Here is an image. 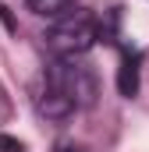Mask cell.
Segmentation results:
<instances>
[{"label": "cell", "instance_id": "4", "mask_svg": "<svg viewBox=\"0 0 149 152\" xmlns=\"http://www.w3.org/2000/svg\"><path fill=\"white\" fill-rule=\"evenodd\" d=\"M117 88H121V96H135L139 92V57L135 53H124V60H121V78H117Z\"/></svg>", "mask_w": 149, "mask_h": 152}, {"label": "cell", "instance_id": "6", "mask_svg": "<svg viewBox=\"0 0 149 152\" xmlns=\"http://www.w3.org/2000/svg\"><path fill=\"white\" fill-rule=\"evenodd\" d=\"M0 152H25V145L11 134H0Z\"/></svg>", "mask_w": 149, "mask_h": 152}, {"label": "cell", "instance_id": "7", "mask_svg": "<svg viewBox=\"0 0 149 152\" xmlns=\"http://www.w3.org/2000/svg\"><path fill=\"white\" fill-rule=\"evenodd\" d=\"M60 152H78V149H60Z\"/></svg>", "mask_w": 149, "mask_h": 152}, {"label": "cell", "instance_id": "1", "mask_svg": "<svg viewBox=\"0 0 149 152\" xmlns=\"http://www.w3.org/2000/svg\"><path fill=\"white\" fill-rule=\"evenodd\" d=\"M100 36V25L89 11L74 7V11H64L60 18H53L50 32H46V46L60 57V60H74L82 53L92 50V42Z\"/></svg>", "mask_w": 149, "mask_h": 152}, {"label": "cell", "instance_id": "5", "mask_svg": "<svg viewBox=\"0 0 149 152\" xmlns=\"http://www.w3.org/2000/svg\"><path fill=\"white\" fill-rule=\"evenodd\" d=\"M25 4L43 18H60L64 11H71V0H25Z\"/></svg>", "mask_w": 149, "mask_h": 152}, {"label": "cell", "instance_id": "2", "mask_svg": "<svg viewBox=\"0 0 149 152\" xmlns=\"http://www.w3.org/2000/svg\"><path fill=\"white\" fill-rule=\"evenodd\" d=\"M46 85L57 88V92H64L74 106L89 103L92 92H96V85H92V78L85 75V67H74L71 60H57V64H50V71H46Z\"/></svg>", "mask_w": 149, "mask_h": 152}, {"label": "cell", "instance_id": "3", "mask_svg": "<svg viewBox=\"0 0 149 152\" xmlns=\"http://www.w3.org/2000/svg\"><path fill=\"white\" fill-rule=\"evenodd\" d=\"M36 106H39V113H43V117H53V120H64V117H71V113H74V103L64 96V92L50 88V85L39 92Z\"/></svg>", "mask_w": 149, "mask_h": 152}]
</instances>
